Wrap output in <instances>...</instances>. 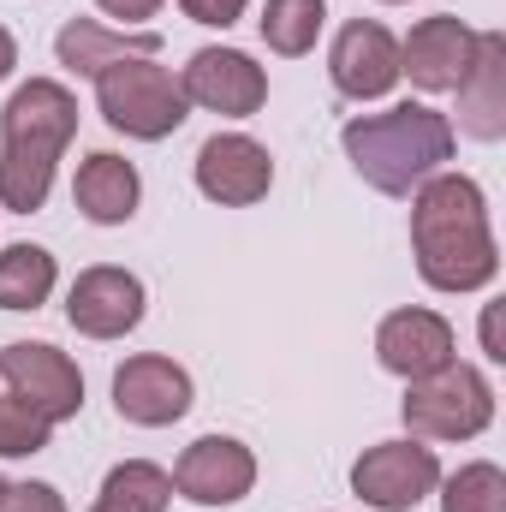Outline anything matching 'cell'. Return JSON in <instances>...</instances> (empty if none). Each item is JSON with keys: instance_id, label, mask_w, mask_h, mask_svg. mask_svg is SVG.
Instances as JSON below:
<instances>
[{"instance_id": "17", "label": "cell", "mask_w": 506, "mask_h": 512, "mask_svg": "<svg viewBox=\"0 0 506 512\" xmlns=\"http://www.w3.org/2000/svg\"><path fill=\"white\" fill-rule=\"evenodd\" d=\"M137 197H143V179H137V167H131L126 155L96 149V155L78 161L72 203H78L84 221H96V227H126L131 215H137Z\"/></svg>"}, {"instance_id": "10", "label": "cell", "mask_w": 506, "mask_h": 512, "mask_svg": "<svg viewBox=\"0 0 506 512\" xmlns=\"http://www.w3.org/2000/svg\"><path fill=\"white\" fill-rule=\"evenodd\" d=\"M173 489H179L185 501H197V507H233V501H245L256 489L251 447L233 441V435H203V441H191V447L179 453V465H173Z\"/></svg>"}, {"instance_id": "12", "label": "cell", "mask_w": 506, "mask_h": 512, "mask_svg": "<svg viewBox=\"0 0 506 512\" xmlns=\"http://www.w3.org/2000/svg\"><path fill=\"white\" fill-rule=\"evenodd\" d=\"M114 411L137 429H167L191 411V376L173 358H155V352L126 358L114 370Z\"/></svg>"}, {"instance_id": "14", "label": "cell", "mask_w": 506, "mask_h": 512, "mask_svg": "<svg viewBox=\"0 0 506 512\" xmlns=\"http://www.w3.org/2000/svg\"><path fill=\"white\" fill-rule=\"evenodd\" d=\"M328 72H334V90L346 102H376V96H387L399 84V42L387 36V24H376V18H352L334 36Z\"/></svg>"}, {"instance_id": "16", "label": "cell", "mask_w": 506, "mask_h": 512, "mask_svg": "<svg viewBox=\"0 0 506 512\" xmlns=\"http://www.w3.org/2000/svg\"><path fill=\"white\" fill-rule=\"evenodd\" d=\"M459 131L477 137V143H501L506 137V36L501 30H477L471 72L459 78Z\"/></svg>"}, {"instance_id": "13", "label": "cell", "mask_w": 506, "mask_h": 512, "mask_svg": "<svg viewBox=\"0 0 506 512\" xmlns=\"http://www.w3.org/2000/svg\"><path fill=\"white\" fill-rule=\"evenodd\" d=\"M471 54H477V30L465 18L441 12V18H423L399 42V78H411L417 90L441 96V90H459V78L471 72Z\"/></svg>"}, {"instance_id": "25", "label": "cell", "mask_w": 506, "mask_h": 512, "mask_svg": "<svg viewBox=\"0 0 506 512\" xmlns=\"http://www.w3.org/2000/svg\"><path fill=\"white\" fill-rule=\"evenodd\" d=\"M108 18H120V24H137V18H155L161 12V0H96Z\"/></svg>"}, {"instance_id": "11", "label": "cell", "mask_w": 506, "mask_h": 512, "mask_svg": "<svg viewBox=\"0 0 506 512\" xmlns=\"http://www.w3.org/2000/svg\"><path fill=\"white\" fill-rule=\"evenodd\" d=\"M66 322L90 340H126L131 328L143 322V280L131 268H84L66 292Z\"/></svg>"}, {"instance_id": "18", "label": "cell", "mask_w": 506, "mask_h": 512, "mask_svg": "<svg viewBox=\"0 0 506 512\" xmlns=\"http://www.w3.org/2000/svg\"><path fill=\"white\" fill-rule=\"evenodd\" d=\"M54 54H60V66H66V72L96 78V72H102V66H114V60H131V54H161V36H155V30H143V36H120V30H102L96 18H72V24L54 36Z\"/></svg>"}, {"instance_id": "7", "label": "cell", "mask_w": 506, "mask_h": 512, "mask_svg": "<svg viewBox=\"0 0 506 512\" xmlns=\"http://www.w3.org/2000/svg\"><path fill=\"white\" fill-rule=\"evenodd\" d=\"M435 483H441V459L417 435L411 441H381L352 465V495L376 512H411Z\"/></svg>"}, {"instance_id": "6", "label": "cell", "mask_w": 506, "mask_h": 512, "mask_svg": "<svg viewBox=\"0 0 506 512\" xmlns=\"http://www.w3.org/2000/svg\"><path fill=\"white\" fill-rule=\"evenodd\" d=\"M0 382L12 387V399H24L30 411H42L48 423H66L84 411V376L78 364L48 346V340H12L0 346Z\"/></svg>"}, {"instance_id": "8", "label": "cell", "mask_w": 506, "mask_h": 512, "mask_svg": "<svg viewBox=\"0 0 506 512\" xmlns=\"http://www.w3.org/2000/svg\"><path fill=\"white\" fill-rule=\"evenodd\" d=\"M179 90H185V102H197L209 114H227V120H251L268 102L262 66L239 48H197L191 66L179 72Z\"/></svg>"}, {"instance_id": "1", "label": "cell", "mask_w": 506, "mask_h": 512, "mask_svg": "<svg viewBox=\"0 0 506 512\" xmlns=\"http://www.w3.org/2000/svg\"><path fill=\"white\" fill-rule=\"evenodd\" d=\"M411 251L417 274L435 292H477L501 274V251L489 233L483 185L465 173H435L411 197Z\"/></svg>"}, {"instance_id": "20", "label": "cell", "mask_w": 506, "mask_h": 512, "mask_svg": "<svg viewBox=\"0 0 506 512\" xmlns=\"http://www.w3.org/2000/svg\"><path fill=\"white\" fill-rule=\"evenodd\" d=\"M48 292H54V256L42 245L0 251V310H42Z\"/></svg>"}, {"instance_id": "28", "label": "cell", "mask_w": 506, "mask_h": 512, "mask_svg": "<svg viewBox=\"0 0 506 512\" xmlns=\"http://www.w3.org/2000/svg\"><path fill=\"white\" fill-rule=\"evenodd\" d=\"M387 6H393V0H387Z\"/></svg>"}, {"instance_id": "4", "label": "cell", "mask_w": 506, "mask_h": 512, "mask_svg": "<svg viewBox=\"0 0 506 512\" xmlns=\"http://www.w3.org/2000/svg\"><path fill=\"white\" fill-rule=\"evenodd\" d=\"M96 108L114 131H126L137 143H161L185 126V90L167 66H155V54H131L96 72Z\"/></svg>"}, {"instance_id": "23", "label": "cell", "mask_w": 506, "mask_h": 512, "mask_svg": "<svg viewBox=\"0 0 506 512\" xmlns=\"http://www.w3.org/2000/svg\"><path fill=\"white\" fill-rule=\"evenodd\" d=\"M0 512H66V501L48 483H6L0 489Z\"/></svg>"}, {"instance_id": "9", "label": "cell", "mask_w": 506, "mask_h": 512, "mask_svg": "<svg viewBox=\"0 0 506 512\" xmlns=\"http://www.w3.org/2000/svg\"><path fill=\"white\" fill-rule=\"evenodd\" d=\"M274 185V161L268 149L245 137V131H215L203 149H197V191L221 209H251L268 197Z\"/></svg>"}, {"instance_id": "3", "label": "cell", "mask_w": 506, "mask_h": 512, "mask_svg": "<svg viewBox=\"0 0 506 512\" xmlns=\"http://www.w3.org/2000/svg\"><path fill=\"white\" fill-rule=\"evenodd\" d=\"M340 143L364 185H376L381 197H411L423 179L441 173V161H453V120L423 102H399L387 114L346 120Z\"/></svg>"}, {"instance_id": "21", "label": "cell", "mask_w": 506, "mask_h": 512, "mask_svg": "<svg viewBox=\"0 0 506 512\" xmlns=\"http://www.w3.org/2000/svg\"><path fill=\"white\" fill-rule=\"evenodd\" d=\"M322 24H328V0H268L262 6V42L286 60L310 54Z\"/></svg>"}, {"instance_id": "26", "label": "cell", "mask_w": 506, "mask_h": 512, "mask_svg": "<svg viewBox=\"0 0 506 512\" xmlns=\"http://www.w3.org/2000/svg\"><path fill=\"white\" fill-rule=\"evenodd\" d=\"M483 346H489V358H506L501 352V310L489 304V316H483Z\"/></svg>"}, {"instance_id": "15", "label": "cell", "mask_w": 506, "mask_h": 512, "mask_svg": "<svg viewBox=\"0 0 506 512\" xmlns=\"http://www.w3.org/2000/svg\"><path fill=\"white\" fill-rule=\"evenodd\" d=\"M376 358L387 376L423 382V376L453 364V328L435 310H393V316H381V328H376Z\"/></svg>"}, {"instance_id": "24", "label": "cell", "mask_w": 506, "mask_h": 512, "mask_svg": "<svg viewBox=\"0 0 506 512\" xmlns=\"http://www.w3.org/2000/svg\"><path fill=\"white\" fill-rule=\"evenodd\" d=\"M179 6H185L191 24H209V30H227V24H239V12H245V0H179Z\"/></svg>"}, {"instance_id": "2", "label": "cell", "mask_w": 506, "mask_h": 512, "mask_svg": "<svg viewBox=\"0 0 506 512\" xmlns=\"http://www.w3.org/2000/svg\"><path fill=\"white\" fill-rule=\"evenodd\" d=\"M78 137V96L54 78H30L12 90L0 114V209L36 215L54 191V167Z\"/></svg>"}, {"instance_id": "27", "label": "cell", "mask_w": 506, "mask_h": 512, "mask_svg": "<svg viewBox=\"0 0 506 512\" xmlns=\"http://www.w3.org/2000/svg\"><path fill=\"white\" fill-rule=\"evenodd\" d=\"M12 66H18V42H12V30L0 24V78H6Z\"/></svg>"}, {"instance_id": "19", "label": "cell", "mask_w": 506, "mask_h": 512, "mask_svg": "<svg viewBox=\"0 0 506 512\" xmlns=\"http://www.w3.org/2000/svg\"><path fill=\"white\" fill-rule=\"evenodd\" d=\"M167 501H173V477L149 459H126V465L108 471L90 512H167Z\"/></svg>"}, {"instance_id": "5", "label": "cell", "mask_w": 506, "mask_h": 512, "mask_svg": "<svg viewBox=\"0 0 506 512\" xmlns=\"http://www.w3.org/2000/svg\"><path fill=\"white\" fill-rule=\"evenodd\" d=\"M495 423V387L483 370L471 364H447L423 382H411L405 393V429L417 441H471Z\"/></svg>"}, {"instance_id": "22", "label": "cell", "mask_w": 506, "mask_h": 512, "mask_svg": "<svg viewBox=\"0 0 506 512\" xmlns=\"http://www.w3.org/2000/svg\"><path fill=\"white\" fill-rule=\"evenodd\" d=\"M441 489V512H506V471L477 459V465H459Z\"/></svg>"}]
</instances>
